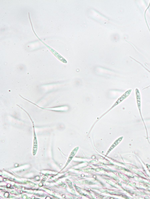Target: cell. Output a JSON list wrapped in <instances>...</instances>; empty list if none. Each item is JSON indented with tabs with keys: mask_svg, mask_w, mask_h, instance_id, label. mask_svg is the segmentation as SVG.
I'll return each instance as SVG.
<instances>
[{
	"mask_svg": "<svg viewBox=\"0 0 150 199\" xmlns=\"http://www.w3.org/2000/svg\"><path fill=\"white\" fill-rule=\"evenodd\" d=\"M132 91V89H129L126 91L118 99L113 105L112 107L117 105L122 102L126 98L130 95Z\"/></svg>",
	"mask_w": 150,
	"mask_h": 199,
	"instance_id": "3",
	"label": "cell"
},
{
	"mask_svg": "<svg viewBox=\"0 0 150 199\" xmlns=\"http://www.w3.org/2000/svg\"><path fill=\"white\" fill-rule=\"evenodd\" d=\"M123 138V137H122L118 138L117 139V140H116V141L115 142H114V143L112 144V145L111 146L110 149L111 150L113 148L115 147L121 141Z\"/></svg>",
	"mask_w": 150,
	"mask_h": 199,
	"instance_id": "4",
	"label": "cell"
},
{
	"mask_svg": "<svg viewBox=\"0 0 150 199\" xmlns=\"http://www.w3.org/2000/svg\"><path fill=\"white\" fill-rule=\"evenodd\" d=\"M149 72H150V71H149Z\"/></svg>",
	"mask_w": 150,
	"mask_h": 199,
	"instance_id": "5",
	"label": "cell"
},
{
	"mask_svg": "<svg viewBox=\"0 0 150 199\" xmlns=\"http://www.w3.org/2000/svg\"><path fill=\"white\" fill-rule=\"evenodd\" d=\"M135 96L136 100V102L137 108L140 114L142 119L144 123L145 127L146 129L147 132V130L146 125L144 123L143 118L141 113V95L140 91L137 88H136L135 90Z\"/></svg>",
	"mask_w": 150,
	"mask_h": 199,
	"instance_id": "1",
	"label": "cell"
},
{
	"mask_svg": "<svg viewBox=\"0 0 150 199\" xmlns=\"http://www.w3.org/2000/svg\"><path fill=\"white\" fill-rule=\"evenodd\" d=\"M23 110H24L28 114V116L30 120H31L32 125L33 127V133H34V139H33V153L34 155L36 154V153L38 149V142L37 139V138L36 137V134L35 129V126L34 123V122L32 119L31 117H30V115H29V114L24 109H23Z\"/></svg>",
	"mask_w": 150,
	"mask_h": 199,
	"instance_id": "2",
	"label": "cell"
}]
</instances>
